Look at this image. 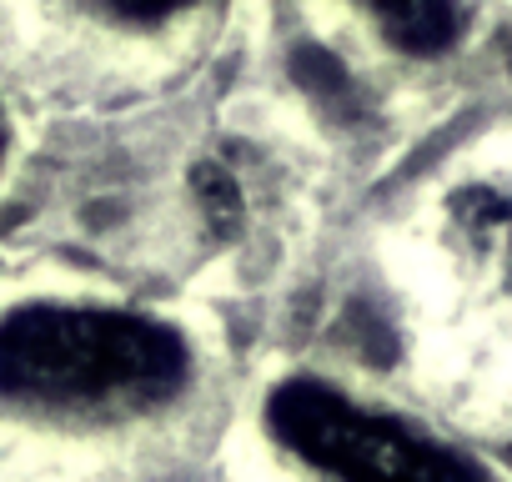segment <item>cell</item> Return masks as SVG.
Listing matches in <instances>:
<instances>
[{
  "instance_id": "277c9868",
  "label": "cell",
  "mask_w": 512,
  "mask_h": 482,
  "mask_svg": "<svg viewBox=\"0 0 512 482\" xmlns=\"http://www.w3.org/2000/svg\"><path fill=\"white\" fill-rule=\"evenodd\" d=\"M106 6L121 11V16H131V21H151V16H166V11L186 6V0H106Z\"/></svg>"
},
{
  "instance_id": "7a4b0ae2",
  "label": "cell",
  "mask_w": 512,
  "mask_h": 482,
  "mask_svg": "<svg viewBox=\"0 0 512 482\" xmlns=\"http://www.w3.org/2000/svg\"><path fill=\"white\" fill-rule=\"evenodd\" d=\"M267 422L297 457L342 482H482V472L452 447H437L322 382L277 387Z\"/></svg>"
},
{
  "instance_id": "6da1fadb",
  "label": "cell",
  "mask_w": 512,
  "mask_h": 482,
  "mask_svg": "<svg viewBox=\"0 0 512 482\" xmlns=\"http://www.w3.org/2000/svg\"><path fill=\"white\" fill-rule=\"evenodd\" d=\"M186 367V342L151 317L71 307L0 317V397L16 402L161 397Z\"/></svg>"
},
{
  "instance_id": "3957f363",
  "label": "cell",
  "mask_w": 512,
  "mask_h": 482,
  "mask_svg": "<svg viewBox=\"0 0 512 482\" xmlns=\"http://www.w3.org/2000/svg\"><path fill=\"white\" fill-rule=\"evenodd\" d=\"M387 36L407 51H442L457 31V6L452 0H367Z\"/></svg>"
}]
</instances>
